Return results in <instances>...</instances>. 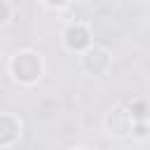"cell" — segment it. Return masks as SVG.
<instances>
[{"mask_svg":"<svg viewBox=\"0 0 150 150\" xmlns=\"http://www.w3.org/2000/svg\"><path fill=\"white\" fill-rule=\"evenodd\" d=\"M9 70H12V75H14L19 82L33 84V82H38L40 75H42V61H40V56L33 54V52H19V54L12 59Z\"/></svg>","mask_w":150,"mask_h":150,"instance_id":"cell-1","label":"cell"},{"mask_svg":"<svg viewBox=\"0 0 150 150\" xmlns=\"http://www.w3.org/2000/svg\"><path fill=\"white\" fill-rule=\"evenodd\" d=\"M63 45L70 52H87L91 47V33L82 23H70L63 30Z\"/></svg>","mask_w":150,"mask_h":150,"instance_id":"cell-2","label":"cell"},{"mask_svg":"<svg viewBox=\"0 0 150 150\" xmlns=\"http://www.w3.org/2000/svg\"><path fill=\"white\" fill-rule=\"evenodd\" d=\"M131 127H134V120H131L129 110L122 108V105L112 108L105 117V129L112 136H127V134H131Z\"/></svg>","mask_w":150,"mask_h":150,"instance_id":"cell-3","label":"cell"},{"mask_svg":"<svg viewBox=\"0 0 150 150\" xmlns=\"http://www.w3.org/2000/svg\"><path fill=\"white\" fill-rule=\"evenodd\" d=\"M82 66L87 73L91 75H101L110 68V54L103 49V47H89L82 56Z\"/></svg>","mask_w":150,"mask_h":150,"instance_id":"cell-4","label":"cell"},{"mask_svg":"<svg viewBox=\"0 0 150 150\" xmlns=\"http://www.w3.org/2000/svg\"><path fill=\"white\" fill-rule=\"evenodd\" d=\"M21 134V124L12 115H0V145H12Z\"/></svg>","mask_w":150,"mask_h":150,"instance_id":"cell-5","label":"cell"},{"mask_svg":"<svg viewBox=\"0 0 150 150\" xmlns=\"http://www.w3.org/2000/svg\"><path fill=\"white\" fill-rule=\"evenodd\" d=\"M131 136H136V138H148L150 136V122H134V127H131Z\"/></svg>","mask_w":150,"mask_h":150,"instance_id":"cell-6","label":"cell"},{"mask_svg":"<svg viewBox=\"0 0 150 150\" xmlns=\"http://www.w3.org/2000/svg\"><path fill=\"white\" fill-rule=\"evenodd\" d=\"M9 14H12V7H9L7 2L0 0V23H5V21L9 19Z\"/></svg>","mask_w":150,"mask_h":150,"instance_id":"cell-7","label":"cell"},{"mask_svg":"<svg viewBox=\"0 0 150 150\" xmlns=\"http://www.w3.org/2000/svg\"><path fill=\"white\" fill-rule=\"evenodd\" d=\"M75 150H87V148H75Z\"/></svg>","mask_w":150,"mask_h":150,"instance_id":"cell-8","label":"cell"}]
</instances>
